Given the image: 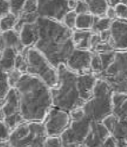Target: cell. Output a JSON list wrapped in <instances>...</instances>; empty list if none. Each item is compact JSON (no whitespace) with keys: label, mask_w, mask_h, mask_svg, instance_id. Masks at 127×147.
<instances>
[{"label":"cell","mask_w":127,"mask_h":147,"mask_svg":"<svg viewBox=\"0 0 127 147\" xmlns=\"http://www.w3.org/2000/svg\"><path fill=\"white\" fill-rule=\"evenodd\" d=\"M38 38L34 49L41 54L55 69L66 65L75 46L72 30L60 22L39 18L36 22Z\"/></svg>","instance_id":"1"},{"label":"cell","mask_w":127,"mask_h":147,"mask_svg":"<svg viewBox=\"0 0 127 147\" xmlns=\"http://www.w3.org/2000/svg\"><path fill=\"white\" fill-rule=\"evenodd\" d=\"M14 88L20 100V113L25 121L43 122L53 107L51 88L42 81L23 74Z\"/></svg>","instance_id":"2"},{"label":"cell","mask_w":127,"mask_h":147,"mask_svg":"<svg viewBox=\"0 0 127 147\" xmlns=\"http://www.w3.org/2000/svg\"><path fill=\"white\" fill-rule=\"evenodd\" d=\"M58 82L56 87L51 88L53 107L69 113L77 108H81L84 102L80 97L78 88V76L64 64L57 69Z\"/></svg>","instance_id":"3"},{"label":"cell","mask_w":127,"mask_h":147,"mask_svg":"<svg viewBox=\"0 0 127 147\" xmlns=\"http://www.w3.org/2000/svg\"><path fill=\"white\" fill-rule=\"evenodd\" d=\"M111 90L107 83L97 79L92 97L83 106L85 118L91 122H102L112 113Z\"/></svg>","instance_id":"4"},{"label":"cell","mask_w":127,"mask_h":147,"mask_svg":"<svg viewBox=\"0 0 127 147\" xmlns=\"http://www.w3.org/2000/svg\"><path fill=\"white\" fill-rule=\"evenodd\" d=\"M47 138L43 122L23 121L11 131L8 142L11 147H44Z\"/></svg>","instance_id":"5"},{"label":"cell","mask_w":127,"mask_h":147,"mask_svg":"<svg viewBox=\"0 0 127 147\" xmlns=\"http://www.w3.org/2000/svg\"><path fill=\"white\" fill-rule=\"evenodd\" d=\"M24 50L27 61L26 73L38 78L50 88L56 87L58 82L57 69L33 47L25 48Z\"/></svg>","instance_id":"6"},{"label":"cell","mask_w":127,"mask_h":147,"mask_svg":"<svg viewBox=\"0 0 127 147\" xmlns=\"http://www.w3.org/2000/svg\"><path fill=\"white\" fill-rule=\"evenodd\" d=\"M96 78L107 83L113 92L127 94V51H116L113 62Z\"/></svg>","instance_id":"7"},{"label":"cell","mask_w":127,"mask_h":147,"mask_svg":"<svg viewBox=\"0 0 127 147\" xmlns=\"http://www.w3.org/2000/svg\"><path fill=\"white\" fill-rule=\"evenodd\" d=\"M69 113L53 107L47 113L43 124L47 137H60L70 125Z\"/></svg>","instance_id":"8"},{"label":"cell","mask_w":127,"mask_h":147,"mask_svg":"<svg viewBox=\"0 0 127 147\" xmlns=\"http://www.w3.org/2000/svg\"><path fill=\"white\" fill-rule=\"evenodd\" d=\"M91 121L84 118L78 121H71L69 127L60 136L63 147H79L84 142L90 128Z\"/></svg>","instance_id":"9"},{"label":"cell","mask_w":127,"mask_h":147,"mask_svg":"<svg viewBox=\"0 0 127 147\" xmlns=\"http://www.w3.org/2000/svg\"><path fill=\"white\" fill-rule=\"evenodd\" d=\"M69 11L68 1H38L37 13L41 18L62 23Z\"/></svg>","instance_id":"10"},{"label":"cell","mask_w":127,"mask_h":147,"mask_svg":"<svg viewBox=\"0 0 127 147\" xmlns=\"http://www.w3.org/2000/svg\"><path fill=\"white\" fill-rule=\"evenodd\" d=\"M91 59L92 52L90 51L75 49L67 60L66 66L77 74L89 73H91Z\"/></svg>","instance_id":"11"},{"label":"cell","mask_w":127,"mask_h":147,"mask_svg":"<svg viewBox=\"0 0 127 147\" xmlns=\"http://www.w3.org/2000/svg\"><path fill=\"white\" fill-rule=\"evenodd\" d=\"M110 30L111 39L109 42L114 50L127 51V21L118 19L113 20Z\"/></svg>","instance_id":"12"},{"label":"cell","mask_w":127,"mask_h":147,"mask_svg":"<svg viewBox=\"0 0 127 147\" xmlns=\"http://www.w3.org/2000/svg\"><path fill=\"white\" fill-rule=\"evenodd\" d=\"M110 135V133L102 123L91 122L89 133L83 145L85 147H101Z\"/></svg>","instance_id":"13"},{"label":"cell","mask_w":127,"mask_h":147,"mask_svg":"<svg viewBox=\"0 0 127 147\" xmlns=\"http://www.w3.org/2000/svg\"><path fill=\"white\" fill-rule=\"evenodd\" d=\"M97 78L92 73L78 76V88L80 97L84 103L92 97Z\"/></svg>","instance_id":"14"},{"label":"cell","mask_w":127,"mask_h":147,"mask_svg":"<svg viewBox=\"0 0 127 147\" xmlns=\"http://www.w3.org/2000/svg\"><path fill=\"white\" fill-rule=\"evenodd\" d=\"M5 118L7 116L20 113V100L17 91L15 88H11L4 99L2 106Z\"/></svg>","instance_id":"15"},{"label":"cell","mask_w":127,"mask_h":147,"mask_svg":"<svg viewBox=\"0 0 127 147\" xmlns=\"http://www.w3.org/2000/svg\"><path fill=\"white\" fill-rule=\"evenodd\" d=\"M20 38L24 48L34 47L38 41V33L36 23L32 24H25L19 32Z\"/></svg>","instance_id":"16"},{"label":"cell","mask_w":127,"mask_h":147,"mask_svg":"<svg viewBox=\"0 0 127 147\" xmlns=\"http://www.w3.org/2000/svg\"><path fill=\"white\" fill-rule=\"evenodd\" d=\"M93 34L91 30H73L72 41L75 49L90 50V40Z\"/></svg>","instance_id":"17"},{"label":"cell","mask_w":127,"mask_h":147,"mask_svg":"<svg viewBox=\"0 0 127 147\" xmlns=\"http://www.w3.org/2000/svg\"><path fill=\"white\" fill-rule=\"evenodd\" d=\"M1 36L3 38L5 48L14 49L17 53L22 52L23 50L24 49V47L23 46L20 41L19 32L14 30L1 32Z\"/></svg>","instance_id":"18"},{"label":"cell","mask_w":127,"mask_h":147,"mask_svg":"<svg viewBox=\"0 0 127 147\" xmlns=\"http://www.w3.org/2000/svg\"><path fill=\"white\" fill-rule=\"evenodd\" d=\"M18 53L10 48H5L0 51V69L8 73L14 69V61Z\"/></svg>","instance_id":"19"},{"label":"cell","mask_w":127,"mask_h":147,"mask_svg":"<svg viewBox=\"0 0 127 147\" xmlns=\"http://www.w3.org/2000/svg\"><path fill=\"white\" fill-rule=\"evenodd\" d=\"M89 7V13L96 18L105 17L108 8V1H87Z\"/></svg>","instance_id":"20"},{"label":"cell","mask_w":127,"mask_h":147,"mask_svg":"<svg viewBox=\"0 0 127 147\" xmlns=\"http://www.w3.org/2000/svg\"><path fill=\"white\" fill-rule=\"evenodd\" d=\"M95 17L90 13L78 14L76 19L75 30H91L94 24Z\"/></svg>","instance_id":"21"},{"label":"cell","mask_w":127,"mask_h":147,"mask_svg":"<svg viewBox=\"0 0 127 147\" xmlns=\"http://www.w3.org/2000/svg\"><path fill=\"white\" fill-rule=\"evenodd\" d=\"M111 24H112V20L106 17H104V18H96L95 17L94 24H93L91 31L94 34H99L102 31L110 30Z\"/></svg>","instance_id":"22"},{"label":"cell","mask_w":127,"mask_h":147,"mask_svg":"<svg viewBox=\"0 0 127 147\" xmlns=\"http://www.w3.org/2000/svg\"><path fill=\"white\" fill-rule=\"evenodd\" d=\"M17 19L16 16L14 14H8L5 17L0 19V31L1 32H5V31L11 30H14L17 22Z\"/></svg>","instance_id":"23"},{"label":"cell","mask_w":127,"mask_h":147,"mask_svg":"<svg viewBox=\"0 0 127 147\" xmlns=\"http://www.w3.org/2000/svg\"><path fill=\"white\" fill-rule=\"evenodd\" d=\"M25 49V48H24ZM14 69L20 71L22 74H26L27 70V61L25 50L23 49L22 52L18 53L16 56L14 61Z\"/></svg>","instance_id":"24"},{"label":"cell","mask_w":127,"mask_h":147,"mask_svg":"<svg viewBox=\"0 0 127 147\" xmlns=\"http://www.w3.org/2000/svg\"><path fill=\"white\" fill-rule=\"evenodd\" d=\"M10 89L8 81V74L0 69V100H4Z\"/></svg>","instance_id":"25"},{"label":"cell","mask_w":127,"mask_h":147,"mask_svg":"<svg viewBox=\"0 0 127 147\" xmlns=\"http://www.w3.org/2000/svg\"><path fill=\"white\" fill-rule=\"evenodd\" d=\"M5 124L6 125L7 127L11 131H13L16 127H17L20 124L25 121L23 119L22 115H20V113H17L14 115L7 116L5 118L4 121Z\"/></svg>","instance_id":"26"},{"label":"cell","mask_w":127,"mask_h":147,"mask_svg":"<svg viewBox=\"0 0 127 147\" xmlns=\"http://www.w3.org/2000/svg\"><path fill=\"white\" fill-rule=\"evenodd\" d=\"M77 16L78 14L75 13V11H69V12H67V14L65 15L62 24L70 30H75Z\"/></svg>","instance_id":"27"},{"label":"cell","mask_w":127,"mask_h":147,"mask_svg":"<svg viewBox=\"0 0 127 147\" xmlns=\"http://www.w3.org/2000/svg\"><path fill=\"white\" fill-rule=\"evenodd\" d=\"M114 9L118 20L127 21V1H119Z\"/></svg>","instance_id":"28"},{"label":"cell","mask_w":127,"mask_h":147,"mask_svg":"<svg viewBox=\"0 0 127 147\" xmlns=\"http://www.w3.org/2000/svg\"><path fill=\"white\" fill-rule=\"evenodd\" d=\"M7 74H8V81L9 86L11 88H14L23 74L20 71L17 70L15 69H13L12 70L7 73Z\"/></svg>","instance_id":"29"},{"label":"cell","mask_w":127,"mask_h":147,"mask_svg":"<svg viewBox=\"0 0 127 147\" xmlns=\"http://www.w3.org/2000/svg\"><path fill=\"white\" fill-rule=\"evenodd\" d=\"M10 2V13L19 18L24 6L25 1H9Z\"/></svg>","instance_id":"30"},{"label":"cell","mask_w":127,"mask_h":147,"mask_svg":"<svg viewBox=\"0 0 127 147\" xmlns=\"http://www.w3.org/2000/svg\"><path fill=\"white\" fill-rule=\"evenodd\" d=\"M71 121H81L85 118V113L83 108H77L69 113Z\"/></svg>","instance_id":"31"},{"label":"cell","mask_w":127,"mask_h":147,"mask_svg":"<svg viewBox=\"0 0 127 147\" xmlns=\"http://www.w3.org/2000/svg\"><path fill=\"white\" fill-rule=\"evenodd\" d=\"M44 147H63L60 137H47Z\"/></svg>","instance_id":"32"},{"label":"cell","mask_w":127,"mask_h":147,"mask_svg":"<svg viewBox=\"0 0 127 147\" xmlns=\"http://www.w3.org/2000/svg\"><path fill=\"white\" fill-rule=\"evenodd\" d=\"M11 131L3 121H0V142L8 141Z\"/></svg>","instance_id":"33"},{"label":"cell","mask_w":127,"mask_h":147,"mask_svg":"<svg viewBox=\"0 0 127 147\" xmlns=\"http://www.w3.org/2000/svg\"><path fill=\"white\" fill-rule=\"evenodd\" d=\"M37 9H38V1H25L23 12H37Z\"/></svg>","instance_id":"34"},{"label":"cell","mask_w":127,"mask_h":147,"mask_svg":"<svg viewBox=\"0 0 127 147\" xmlns=\"http://www.w3.org/2000/svg\"><path fill=\"white\" fill-rule=\"evenodd\" d=\"M75 11L77 14H83L89 13V7L87 1H78Z\"/></svg>","instance_id":"35"},{"label":"cell","mask_w":127,"mask_h":147,"mask_svg":"<svg viewBox=\"0 0 127 147\" xmlns=\"http://www.w3.org/2000/svg\"><path fill=\"white\" fill-rule=\"evenodd\" d=\"M10 13L9 1H0V19Z\"/></svg>","instance_id":"36"},{"label":"cell","mask_w":127,"mask_h":147,"mask_svg":"<svg viewBox=\"0 0 127 147\" xmlns=\"http://www.w3.org/2000/svg\"><path fill=\"white\" fill-rule=\"evenodd\" d=\"M101 147H117V142L114 138L111 135H110L109 137H107V139L105 140Z\"/></svg>","instance_id":"37"},{"label":"cell","mask_w":127,"mask_h":147,"mask_svg":"<svg viewBox=\"0 0 127 147\" xmlns=\"http://www.w3.org/2000/svg\"><path fill=\"white\" fill-rule=\"evenodd\" d=\"M105 17L108 18V19H110L111 20H117V14H116V11H115L114 8L113 7L108 6L107 11H106V14H105Z\"/></svg>","instance_id":"38"},{"label":"cell","mask_w":127,"mask_h":147,"mask_svg":"<svg viewBox=\"0 0 127 147\" xmlns=\"http://www.w3.org/2000/svg\"><path fill=\"white\" fill-rule=\"evenodd\" d=\"M99 36L102 42H108L111 39V30H108L102 31L99 33Z\"/></svg>","instance_id":"39"},{"label":"cell","mask_w":127,"mask_h":147,"mask_svg":"<svg viewBox=\"0 0 127 147\" xmlns=\"http://www.w3.org/2000/svg\"><path fill=\"white\" fill-rule=\"evenodd\" d=\"M78 1H68V8L69 11H75Z\"/></svg>","instance_id":"40"},{"label":"cell","mask_w":127,"mask_h":147,"mask_svg":"<svg viewBox=\"0 0 127 147\" xmlns=\"http://www.w3.org/2000/svg\"><path fill=\"white\" fill-rule=\"evenodd\" d=\"M5 49V42L3 41V38H2V36H1V33H0V51H2Z\"/></svg>","instance_id":"41"},{"label":"cell","mask_w":127,"mask_h":147,"mask_svg":"<svg viewBox=\"0 0 127 147\" xmlns=\"http://www.w3.org/2000/svg\"><path fill=\"white\" fill-rule=\"evenodd\" d=\"M0 147H11L8 141H2L0 142Z\"/></svg>","instance_id":"42"},{"label":"cell","mask_w":127,"mask_h":147,"mask_svg":"<svg viewBox=\"0 0 127 147\" xmlns=\"http://www.w3.org/2000/svg\"><path fill=\"white\" fill-rule=\"evenodd\" d=\"M5 119V114L4 112L2 110V107H0V121H4Z\"/></svg>","instance_id":"43"},{"label":"cell","mask_w":127,"mask_h":147,"mask_svg":"<svg viewBox=\"0 0 127 147\" xmlns=\"http://www.w3.org/2000/svg\"><path fill=\"white\" fill-rule=\"evenodd\" d=\"M79 147H85V146H84V145H83V144H82V145H81V146H79Z\"/></svg>","instance_id":"44"},{"label":"cell","mask_w":127,"mask_h":147,"mask_svg":"<svg viewBox=\"0 0 127 147\" xmlns=\"http://www.w3.org/2000/svg\"><path fill=\"white\" fill-rule=\"evenodd\" d=\"M0 33H1V31H0Z\"/></svg>","instance_id":"45"}]
</instances>
